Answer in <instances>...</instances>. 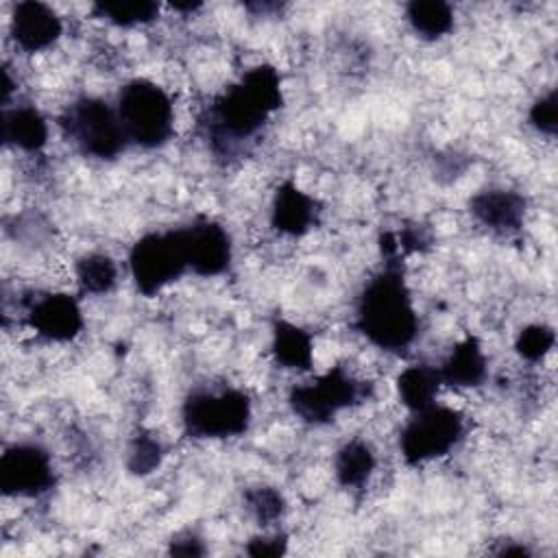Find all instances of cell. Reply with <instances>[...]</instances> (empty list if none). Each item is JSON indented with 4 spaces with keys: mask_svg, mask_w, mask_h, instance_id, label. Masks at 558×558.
<instances>
[{
    "mask_svg": "<svg viewBox=\"0 0 558 558\" xmlns=\"http://www.w3.org/2000/svg\"><path fill=\"white\" fill-rule=\"evenodd\" d=\"M464 434L462 414L445 405H427L416 410L401 432V453L408 464L440 458L453 449Z\"/></svg>",
    "mask_w": 558,
    "mask_h": 558,
    "instance_id": "cell-8",
    "label": "cell"
},
{
    "mask_svg": "<svg viewBox=\"0 0 558 558\" xmlns=\"http://www.w3.org/2000/svg\"><path fill=\"white\" fill-rule=\"evenodd\" d=\"M170 554H177V556H201L203 547H201L198 538H194L192 534H185L183 538L172 541Z\"/></svg>",
    "mask_w": 558,
    "mask_h": 558,
    "instance_id": "cell-28",
    "label": "cell"
},
{
    "mask_svg": "<svg viewBox=\"0 0 558 558\" xmlns=\"http://www.w3.org/2000/svg\"><path fill=\"white\" fill-rule=\"evenodd\" d=\"M471 214L493 231L512 233L523 222L525 201L512 190H484L471 198Z\"/></svg>",
    "mask_w": 558,
    "mask_h": 558,
    "instance_id": "cell-13",
    "label": "cell"
},
{
    "mask_svg": "<svg viewBox=\"0 0 558 558\" xmlns=\"http://www.w3.org/2000/svg\"><path fill=\"white\" fill-rule=\"evenodd\" d=\"M11 35L22 50L37 52L57 41L61 35V20L48 4L26 0L13 9Z\"/></svg>",
    "mask_w": 558,
    "mask_h": 558,
    "instance_id": "cell-12",
    "label": "cell"
},
{
    "mask_svg": "<svg viewBox=\"0 0 558 558\" xmlns=\"http://www.w3.org/2000/svg\"><path fill=\"white\" fill-rule=\"evenodd\" d=\"M440 373L438 368H432L427 364H414L408 366L399 379H397V388H399V397L401 401L412 410H423L427 405L434 403L438 388H440Z\"/></svg>",
    "mask_w": 558,
    "mask_h": 558,
    "instance_id": "cell-18",
    "label": "cell"
},
{
    "mask_svg": "<svg viewBox=\"0 0 558 558\" xmlns=\"http://www.w3.org/2000/svg\"><path fill=\"white\" fill-rule=\"evenodd\" d=\"M54 482L50 456L39 445H13L0 458V488L13 497H37Z\"/></svg>",
    "mask_w": 558,
    "mask_h": 558,
    "instance_id": "cell-9",
    "label": "cell"
},
{
    "mask_svg": "<svg viewBox=\"0 0 558 558\" xmlns=\"http://www.w3.org/2000/svg\"><path fill=\"white\" fill-rule=\"evenodd\" d=\"M286 551V536H257L248 543L246 554L251 556H281Z\"/></svg>",
    "mask_w": 558,
    "mask_h": 558,
    "instance_id": "cell-27",
    "label": "cell"
},
{
    "mask_svg": "<svg viewBox=\"0 0 558 558\" xmlns=\"http://www.w3.org/2000/svg\"><path fill=\"white\" fill-rule=\"evenodd\" d=\"M375 469V453L368 442L351 440L336 456V477L342 486H362Z\"/></svg>",
    "mask_w": 558,
    "mask_h": 558,
    "instance_id": "cell-19",
    "label": "cell"
},
{
    "mask_svg": "<svg viewBox=\"0 0 558 558\" xmlns=\"http://www.w3.org/2000/svg\"><path fill=\"white\" fill-rule=\"evenodd\" d=\"M558 105H556V92H549L547 96H541L532 109H530V122L547 135L556 133L558 126Z\"/></svg>",
    "mask_w": 558,
    "mask_h": 558,
    "instance_id": "cell-26",
    "label": "cell"
},
{
    "mask_svg": "<svg viewBox=\"0 0 558 558\" xmlns=\"http://www.w3.org/2000/svg\"><path fill=\"white\" fill-rule=\"evenodd\" d=\"M116 111L126 137L144 148H157L172 135V102L150 81L135 78L126 83L118 96Z\"/></svg>",
    "mask_w": 558,
    "mask_h": 558,
    "instance_id": "cell-3",
    "label": "cell"
},
{
    "mask_svg": "<svg viewBox=\"0 0 558 558\" xmlns=\"http://www.w3.org/2000/svg\"><path fill=\"white\" fill-rule=\"evenodd\" d=\"M272 353L281 366L305 371L312 366V338L301 327L288 320H279L275 325Z\"/></svg>",
    "mask_w": 558,
    "mask_h": 558,
    "instance_id": "cell-17",
    "label": "cell"
},
{
    "mask_svg": "<svg viewBox=\"0 0 558 558\" xmlns=\"http://www.w3.org/2000/svg\"><path fill=\"white\" fill-rule=\"evenodd\" d=\"M251 401L240 390H196L183 403V425L194 438H229L248 427Z\"/></svg>",
    "mask_w": 558,
    "mask_h": 558,
    "instance_id": "cell-5",
    "label": "cell"
},
{
    "mask_svg": "<svg viewBox=\"0 0 558 558\" xmlns=\"http://www.w3.org/2000/svg\"><path fill=\"white\" fill-rule=\"evenodd\" d=\"M408 22L418 35L436 39L451 31L453 11L442 0H414L408 4Z\"/></svg>",
    "mask_w": 558,
    "mask_h": 558,
    "instance_id": "cell-20",
    "label": "cell"
},
{
    "mask_svg": "<svg viewBox=\"0 0 558 558\" xmlns=\"http://www.w3.org/2000/svg\"><path fill=\"white\" fill-rule=\"evenodd\" d=\"M355 325L373 344L386 351H401L414 340L418 318L397 257H390L386 268L362 290Z\"/></svg>",
    "mask_w": 558,
    "mask_h": 558,
    "instance_id": "cell-1",
    "label": "cell"
},
{
    "mask_svg": "<svg viewBox=\"0 0 558 558\" xmlns=\"http://www.w3.org/2000/svg\"><path fill=\"white\" fill-rule=\"evenodd\" d=\"M94 11L118 24V26H135V24H146L157 17L159 4L150 0H129V2H98L94 4Z\"/></svg>",
    "mask_w": 558,
    "mask_h": 558,
    "instance_id": "cell-22",
    "label": "cell"
},
{
    "mask_svg": "<svg viewBox=\"0 0 558 558\" xmlns=\"http://www.w3.org/2000/svg\"><path fill=\"white\" fill-rule=\"evenodd\" d=\"M28 325L44 338L65 342L83 327V314L74 296L54 292L33 303L28 310Z\"/></svg>",
    "mask_w": 558,
    "mask_h": 558,
    "instance_id": "cell-11",
    "label": "cell"
},
{
    "mask_svg": "<svg viewBox=\"0 0 558 558\" xmlns=\"http://www.w3.org/2000/svg\"><path fill=\"white\" fill-rule=\"evenodd\" d=\"M2 140L20 150L35 153L48 140V126L33 107H15L2 113Z\"/></svg>",
    "mask_w": 558,
    "mask_h": 558,
    "instance_id": "cell-16",
    "label": "cell"
},
{
    "mask_svg": "<svg viewBox=\"0 0 558 558\" xmlns=\"http://www.w3.org/2000/svg\"><path fill=\"white\" fill-rule=\"evenodd\" d=\"M440 381L456 388L480 386L486 377V360L475 338H464L438 368Z\"/></svg>",
    "mask_w": 558,
    "mask_h": 558,
    "instance_id": "cell-15",
    "label": "cell"
},
{
    "mask_svg": "<svg viewBox=\"0 0 558 558\" xmlns=\"http://www.w3.org/2000/svg\"><path fill=\"white\" fill-rule=\"evenodd\" d=\"M61 126L81 153L98 159L118 157L129 142L118 111L98 98H78L70 105Z\"/></svg>",
    "mask_w": 558,
    "mask_h": 558,
    "instance_id": "cell-4",
    "label": "cell"
},
{
    "mask_svg": "<svg viewBox=\"0 0 558 558\" xmlns=\"http://www.w3.org/2000/svg\"><path fill=\"white\" fill-rule=\"evenodd\" d=\"M244 501H246V508L251 510V514L262 525H268V523L277 521L283 514V508H286V501H283L281 493L275 490L272 486L248 488L244 493Z\"/></svg>",
    "mask_w": 558,
    "mask_h": 558,
    "instance_id": "cell-23",
    "label": "cell"
},
{
    "mask_svg": "<svg viewBox=\"0 0 558 558\" xmlns=\"http://www.w3.org/2000/svg\"><path fill=\"white\" fill-rule=\"evenodd\" d=\"M281 107V78L275 68L257 65L231 85L209 109V133L216 146L229 148L253 137Z\"/></svg>",
    "mask_w": 558,
    "mask_h": 558,
    "instance_id": "cell-2",
    "label": "cell"
},
{
    "mask_svg": "<svg viewBox=\"0 0 558 558\" xmlns=\"http://www.w3.org/2000/svg\"><path fill=\"white\" fill-rule=\"evenodd\" d=\"M270 220L286 235H303L316 220V203L292 181H286L275 194Z\"/></svg>",
    "mask_w": 558,
    "mask_h": 558,
    "instance_id": "cell-14",
    "label": "cell"
},
{
    "mask_svg": "<svg viewBox=\"0 0 558 558\" xmlns=\"http://www.w3.org/2000/svg\"><path fill=\"white\" fill-rule=\"evenodd\" d=\"M76 281L83 292L102 294L118 281V266L105 253H89L76 262Z\"/></svg>",
    "mask_w": 558,
    "mask_h": 558,
    "instance_id": "cell-21",
    "label": "cell"
},
{
    "mask_svg": "<svg viewBox=\"0 0 558 558\" xmlns=\"http://www.w3.org/2000/svg\"><path fill=\"white\" fill-rule=\"evenodd\" d=\"M371 395V384L353 377L344 368L320 375L316 381L296 386L290 392L292 410L307 423L320 425L331 421L340 410L366 401Z\"/></svg>",
    "mask_w": 558,
    "mask_h": 558,
    "instance_id": "cell-7",
    "label": "cell"
},
{
    "mask_svg": "<svg viewBox=\"0 0 558 558\" xmlns=\"http://www.w3.org/2000/svg\"><path fill=\"white\" fill-rule=\"evenodd\" d=\"M187 266L201 277H214L229 268L231 240L225 227L209 218H196L181 229Z\"/></svg>",
    "mask_w": 558,
    "mask_h": 558,
    "instance_id": "cell-10",
    "label": "cell"
},
{
    "mask_svg": "<svg viewBox=\"0 0 558 558\" xmlns=\"http://www.w3.org/2000/svg\"><path fill=\"white\" fill-rule=\"evenodd\" d=\"M161 456H163L161 442L150 434H140V436H135V440L129 449L126 466L135 475H146L159 466Z\"/></svg>",
    "mask_w": 558,
    "mask_h": 558,
    "instance_id": "cell-24",
    "label": "cell"
},
{
    "mask_svg": "<svg viewBox=\"0 0 558 558\" xmlns=\"http://www.w3.org/2000/svg\"><path fill=\"white\" fill-rule=\"evenodd\" d=\"M556 333L547 325H530L517 338V353L530 362L541 360L554 347Z\"/></svg>",
    "mask_w": 558,
    "mask_h": 558,
    "instance_id": "cell-25",
    "label": "cell"
},
{
    "mask_svg": "<svg viewBox=\"0 0 558 558\" xmlns=\"http://www.w3.org/2000/svg\"><path fill=\"white\" fill-rule=\"evenodd\" d=\"M131 275L142 294L153 296L168 283L177 281L187 266L181 229L168 233H146L140 238L129 255Z\"/></svg>",
    "mask_w": 558,
    "mask_h": 558,
    "instance_id": "cell-6",
    "label": "cell"
}]
</instances>
